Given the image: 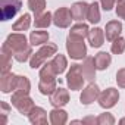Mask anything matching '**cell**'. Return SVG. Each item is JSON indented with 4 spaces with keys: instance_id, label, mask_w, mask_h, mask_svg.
I'll list each match as a JSON object with an SVG mask.
<instances>
[{
    "instance_id": "cell-19",
    "label": "cell",
    "mask_w": 125,
    "mask_h": 125,
    "mask_svg": "<svg viewBox=\"0 0 125 125\" xmlns=\"http://www.w3.org/2000/svg\"><path fill=\"white\" fill-rule=\"evenodd\" d=\"M94 63H96L97 71H106L112 63V56L107 52H99L94 56Z\"/></svg>"
},
{
    "instance_id": "cell-4",
    "label": "cell",
    "mask_w": 125,
    "mask_h": 125,
    "mask_svg": "<svg viewBox=\"0 0 125 125\" xmlns=\"http://www.w3.org/2000/svg\"><path fill=\"white\" fill-rule=\"evenodd\" d=\"M66 53L69 54L71 59H75V60L84 59L87 56V46H85L84 40L68 37V40H66Z\"/></svg>"
},
{
    "instance_id": "cell-2",
    "label": "cell",
    "mask_w": 125,
    "mask_h": 125,
    "mask_svg": "<svg viewBox=\"0 0 125 125\" xmlns=\"http://www.w3.org/2000/svg\"><path fill=\"white\" fill-rule=\"evenodd\" d=\"M84 83H85V78H84V75H83L81 65L72 63V65L69 66L68 74H66V84H68V88L72 90V91L83 90Z\"/></svg>"
},
{
    "instance_id": "cell-5",
    "label": "cell",
    "mask_w": 125,
    "mask_h": 125,
    "mask_svg": "<svg viewBox=\"0 0 125 125\" xmlns=\"http://www.w3.org/2000/svg\"><path fill=\"white\" fill-rule=\"evenodd\" d=\"M22 8V0H0V13L2 21L6 22L16 16V13Z\"/></svg>"
},
{
    "instance_id": "cell-32",
    "label": "cell",
    "mask_w": 125,
    "mask_h": 125,
    "mask_svg": "<svg viewBox=\"0 0 125 125\" xmlns=\"http://www.w3.org/2000/svg\"><path fill=\"white\" fill-rule=\"evenodd\" d=\"M113 124H115V118L109 112L100 113L97 116V125H113Z\"/></svg>"
},
{
    "instance_id": "cell-29",
    "label": "cell",
    "mask_w": 125,
    "mask_h": 125,
    "mask_svg": "<svg viewBox=\"0 0 125 125\" xmlns=\"http://www.w3.org/2000/svg\"><path fill=\"white\" fill-rule=\"evenodd\" d=\"M28 8L34 15H40L46 10V0H28Z\"/></svg>"
},
{
    "instance_id": "cell-13",
    "label": "cell",
    "mask_w": 125,
    "mask_h": 125,
    "mask_svg": "<svg viewBox=\"0 0 125 125\" xmlns=\"http://www.w3.org/2000/svg\"><path fill=\"white\" fill-rule=\"evenodd\" d=\"M88 3L85 2H75L71 6V15L72 19L77 22H83L84 19H87V12H88Z\"/></svg>"
},
{
    "instance_id": "cell-6",
    "label": "cell",
    "mask_w": 125,
    "mask_h": 125,
    "mask_svg": "<svg viewBox=\"0 0 125 125\" xmlns=\"http://www.w3.org/2000/svg\"><path fill=\"white\" fill-rule=\"evenodd\" d=\"M10 102H12V104L16 107V110H18L21 115H25V116H28L30 112L35 107V103H34V100L30 97V94H28V96H24V94H18V93L13 91Z\"/></svg>"
},
{
    "instance_id": "cell-7",
    "label": "cell",
    "mask_w": 125,
    "mask_h": 125,
    "mask_svg": "<svg viewBox=\"0 0 125 125\" xmlns=\"http://www.w3.org/2000/svg\"><path fill=\"white\" fill-rule=\"evenodd\" d=\"M97 100H99L100 107H103V109H112L113 106H116V103L119 100V91L115 87H109V88L100 91V96H99Z\"/></svg>"
},
{
    "instance_id": "cell-30",
    "label": "cell",
    "mask_w": 125,
    "mask_h": 125,
    "mask_svg": "<svg viewBox=\"0 0 125 125\" xmlns=\"http://www.w3.org/2000/svg\"><path fill=\"white\" fill-rule=\"evenodd\" d=\"M31 56H32V46H31V44H30L28 47H25L24 50H21V52H18V53H15V54H13L15 60H16V62H19V63H24V62L30 60V59H31Z\"/></svg>"
},
{
    "instance_id": "cell-1",
    "label": "cell",
    "mask_w": 125,
    "mask_h": 125,
    "mask_svg": "<svg viewBox=\"0 0 125 125\" xmlns=\"http://www.w3.org/2000/svg\"><path fill=\"white\" fill-rule=\"evenodd\" d=\"M57 53V46L54 43H46L43 46H40V49L32 53L31 59H30V66L32 69H37V68H41L46 62L53 57L54 54Z\"/></svg>"
},
{
    "instance_id": "cell-37",
    "label": "cell",
    "mask_w": 125,
    "mask_h": 125,
    "mask_svg": "<svg viewBox=\"0 0 125 125\" xmlns=\"http://www.w3.org/2000/svg\"><path fill=\"white\" fill-rule=\"evenodd\" d=\"M84 125H97V116H85L83 118Z\"/></svg>"
},
{
    "instance_id": "cell-12",
    "label": "cell",
    "mask_w": 125,
    "mask_h": 125,
    "mask_svg": "<svg viewBox=\"0 0 125 125\" xmlns=\"http://www.w3.org/2000/svg\"><path fill=\"white\" fill-rule=\"evenodd\" d=\"M81 71H83V75L85 78V81H90V83H94L96 80V63H94V57L91 56H85L84 57V62L81 65Z\"/></svg>"
},
{
    "instance_id": "cell-26",
    "label": "cell",
    "mask_w": 125,
    "mask_h": 125,
    "mask_svg": "<svg viewBox=\"0 0 125 125\" xmlns=\"http://www.w3.org/2000/svg\"><path fill=\"white\" fill-rule=\"evenodd\" d=\"M38 75H40V80H54L57 77V74H56V71H54V68H53L50 60H47L46 63L40 68Z\"/></svg>"
},
{
    "instance_id": "cell-18",
    "label": "cell",
    "mask_w": 125,
    "mask_h": 125,
    "mask_svg": "<svg viewBox=\"0 0 125 125\" xmlns=\"http://www.w3.org/2000/svg\"><path fill=\"white\" fill-rule=\"evenodd\" d=\"M88 32H90V27L87 24H84V22H78V24H75V25L71 27L68 37L78 38V40H84V38L88 37Z\"/></svg>"
},
{
    "instance_id": "cell-15",
    "label": "cell",
    "mask_w": 125,
    "mask_h": 125,
    "mask_svg": "<svg viewBox=\"0 0 125 125\" xmlns=\"http://www.w3.org/2000/svg\"><path fill=\"white\" fill-rule=\"evenodd\" d=\"M87 38H88V43H90V46H91L93 49H99V47L103 46L104 38H106V35H104V30H102V28H99V27L91 28L90 32H88V37H87Z\"/></svg>"
},
{
    "instance_id": "cell-35",
    "label": "cell",
    "mask_w": 125,
    "mask_h": 125,
    "mask_svg": "<svg viewBox=\"0 0 125 125\" xmlns=\"http://www.w3.org/2000/svg\"><path fill=\"white\" fill-rule=\"evenodd\" d=\"M0 113H2V116H3V124H8V115H9V112H10V106L6 103V102H2L0 103Z\"/></svg>"
},
{
    "instance_id": "cell-27",
    "label": "cell",
    "mask_w": 125,
    "mask_h": 125,
    "mask_svg": "<svg viewBox=\"0 0 125 125\" xmlns=\"http://www.w3.org/2000/svg\"><path fill=\"white\" fill-rule=\"evenodd\" d=\"M12 56H13V53L9 49H6L5 46H2V74L10 71V68H12Z\"/></svg>"
},
{
    "instance_id": "cell-24",
    "label": "cell",
    "mask_w": 125,
    "mask_h": 125,
    "mask_svg": "<svg viewBox=\"0 0 125 125\" xmlns=\"http://www.w3.org/2000/svg\"><path fill=\"white\" fill-rule=\"evenodd\" d=\"M57 88V80H40L38 83V91L43 96H50Z\"/></svg>"
},
{
    "instance_id": "cell-21",
    "label": "cell",
    "mask_w": 125,
    "mask_h": 125,
    "mask_svg": "<svg viewBox=\"0 0 125 125\" xmlns=\"http://www.w3.org/2000/svg\"><path fill=\"white\" fill-rule=\"evenodd\" d=\"M30 27H31V15H30V13H24V15H21V16L13 22L12 31L24 32V31H27Z\"/></svg>"
},
{
    "instance_id": "cell-23",
    "label": "cell",
    "mask_w": 125,
    "mask_h": 125,
    "mask_svg": "<svg viewBox=\"0 0 125 125\" xmlns=\"http://www.w3.org/2000/svg\"><path fill=\"white\" fill-rule=\"evenodd\" d=\"M50 62H52V65H53V68H54V71H56L57 75L63 74L65 69L68 68V60H66V57L63 54H60V53H56Z\"/></svg>"
},
{
    "instance_id": "cell-17",
    "label": "cell",
    "mask_w": 125,
    "mask_h": 125,
    "mask_svg": "<svg viewBox=\"0 0 125 125\" xmlns=\"http://www.w3.org/2000/svg\"><path fill=\"white\" fill-rule=\"evenodd\" d=\"M28 121L32 124V125H46L47 124V112L40 107V106H35L30 115H28Z\"/></svg>"
},
{
    "instance_id": "cell-20",
    "label": "cell",
    "mask_w": 125,
    "mask_h": 125,
    "mask_svg": "<svg viewBox=\"0 0 125 125\" xmlns=\"http://www.w3.org/2000/svg\"><path fill=\"white\" fill-rule=\"evenodd\" d=\"M50 24H53V13L52 12H43V13H40V15H35V19H34V27L35 28H41V30H44V28H49L50 27Z\"/></svg>"
},
{
    "instance_id": "cell-16",
    "label": "cell",
    "mask_w": 125,
    "mask_h": 125,
    "mask_svg": "<svg viewBox=\"0 0 125 125\" xmlns=\"http://www.w3.org/2000/svg\"><path fill=\"white\" fill-rule=\"evenodd\" d=\"M49 121L52 125H65L68 122V112L62 107H53L49 112Z\"/></svg>"
},
{
    "instance_id": "cell-38",
    "label": "cell",
    "mask_w": 125,
    "mask_h": 125,
    "mask_svg": "<svg viewBox=\"0 0 125 125\" xmlns=\"http://www.w3.org/2000/svg\"><path fill=\"white\" fill-rule=\"evenodd\" d=\"M119 124H121V125H125V118H122V119L119 121Z\"/></svg>"
},
{
    "instance_id": "cell-14",
    "label": "cell",
    "mask_w": 125,
    "mask_h": 125,
    "mask_svg": "<svg viewBox=\"0 0 125 125\" xmlns=\"http://www.w3.org/2000/svg\"><path fill=\"white\" fill-rule=\"evenodd\" d=\"M121 32H122V24L116 19L113 21H109L104 27V35H106V40L107 41H113L116 40L118 37H121Z\"/></svg>"
},
{
    "instance_id": "cell-36",
    "label": "cell",
    "mask_w": 125,
    "mask_h": 125,
    "mask_svg": "<svg viewBox=\"0 0 125 125\" xmlns=\"http://www.w3.org/2000/svg\"><path fill=\"white\" fill-rule=\"evenodd\" d=\"M99 2H100L102 8H103L106 12H109V10H112V9L115 8V5H116L118 0H99Z\"/></svg>"
},
{
    "instance_id": "cell-34",
    "label": "cell",
    "mask_w": 125,
    "mask_h": 125,
    "mask_svg": "<svg viewBox=\"0 0 125 125\" xmlns=\"http://www.w3.org/2000/svg\"><path fill=\"white\" fill-rule=\"evenodd\" d=\"M116 83H118V87L125 88V68L118 69V72H116Z\"/></svg>"
},
{
    "instance_id": "cell-3",
    "label": "cell",
    "mask_w": 125,
    "mask_h": 125,
    "mask_svg": "<svg viewBox=\"0 0 125 125\" xmlns=\"http://www.w3.org/2000/svg\"><path fill=\"white\" fill-rule=\"evenodd\" d=\"M30 44H31V43H28L25 34H24V32H16V31L12 32V34H9V35L6 37L5 43H3V46H5L6 49H9L13 54L18 53V52H21V50H24V49L28 47Z\"/></svg>"
},
{
    "instance_id": "cell-31",
    "label": "cell",
    "mask_w": 125,
    "mask_h": 125,
    "mask_svg": "<svg viewBox=\"0 0 125 125\" xmlns=\"http://www.w3.org/2000/svg\"><path fill=\"white\" fill-rule=\"evenodd\" d=\"M110 52L113 54H122L125 52V38L124 37H118L116 40H113L112 46H110Z\"/></svg>"
},
{
    "instance_id": "cell-25",
    "label": "cell",
    "mask_w": 125,
    "mask_h": 125,
    "mask_svg": "<svg viewBox=\"0 0 125 125\" xmlns=\"http://www.w3.org/2000/svg\"><path fill=\"white\" fill-rule=\"evenodd\" d=\"M100 2H93L90 3L88 6V12H87V21L90 24H99L100 22V6H99Z\"/></svg>"
},
{
    "instance_id": "cell-28",
    "label": "cell",
    "mask_w": 125,
    "mask_h": 125,
    "mask_svg": "<svg viewBox=\"0 0 125 125\" xmlns=\"http://www.w3.org/2000/svg\"><path fill=\"white\" fill-rule=\"evenodd\" d=\"M30 91H31V83H30V80L27 77H24V75H18V84H16L15 93L28 96Z\"/></svg>"
},
{
    "instance_id": "cell-8",
    "label": "cell",
    "mask_w": 125,
    "mask_h": 125,
    "mask_svg": "<svg viewBox=\"0 0 125 125\" xmlns=\"http://www.w3.org/2000/svg\"><path fill=\"white\" fill-rule=\"evenodd\" d=\"M72 15H71V9L68 8H57L53 13V24L57 28H69L71 22H72Z\"/></svg>"
},
{
    "instance_id": "cell-22",
    "label": "cell",
    "mask_w": 125,
    "mask_h": 125,
    "mask_svg": "<svg viewBox=\"0 0 125 125\" xmlns=\"http://www.w3.org/2000/svg\"><path fill=\"white\" fill-rule=\"evenodd\" d=\"M49 32L47 31H41V30H37V31H31L30 34V43L31 46H43L46 43H49Z\"/></svg>"
},
{
    "instance_id": "cell-10",
    "label": "cell",
    "mask_w": 125,
    "mask_h": 125,
    "mask_svg": "<svg viewBox=\"0 0 125 125\" xmlns=\"http://www.w3.org/2000/svg\"><path fill=\"white\" fill-rule=\"evenodd\" d=\"M16 84H18V75H15L12 71L3 72L2 78H0V91L3 94H10L12 91L16 90Z\"/></svg>"
},
{
    "instance_id": "cell-33",
    "label": "cell",
    "mask_w": 125,
    "mask_h": 125,
    "mask_svg": "<svg viewBox=\"0 0 125 125\" xmlns=\"http://www.w3.org/2000/svg\"><path fill=\"white\" fill-rule=\"evenodd\" d=\"M115 12L116 16L125 21V0H118L116 5H115Z\"/></svg>"
},
{
    "instance_id": "cell-11",
    "label": "cell",
    "mask_w": 125,
    "mask_h": 125,
    "mask_svg": "<svg viewBox=\"0 0 125 125\" xmlns=\"http://www.w3.org/2000/svg\"><path fill=\"white\" fill-rule=\"evenodd\" d=\"M49 97H50V104L53 107H63L69 103V91L63 87H57Z\"/></svg>"
},
{
    "instance_id": "cell-9",
    "label": "cell",
    "mask_w": 125,
    "mask_h": 125,
    "mask_svg": "<svg viewBox=\"0 0 125 125\" xmlns=\"http://www.w3.org/2000/svg\"><path fill=\"white\" fill-rule=\"evenodd\" d=\"M99 96H100V88H99V85L94 84V83H90L85 88H83L81 96H80V102H81V104L88 106V104L94 103V102L99 99Z\"/></svg>"
}]
</instances>
